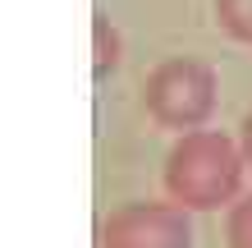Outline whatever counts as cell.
<instances>
[{
    "instance_id": "6",
    "label": "cell",
    "mask_w": 252,
    "mask_h": 248,
    "mask_svg": "<svg viewBox=\"0 0 252 248\" xmlns=\"http://www.w3.org/2000/svg\"><path fill=\"white\" fill-rule=\"evenodd\" d=\"M225 239H229V248H252V193H243L239 202H229Z\"/></svg>"
},
{
    "instance_id": "2",
    "label": "cell",
    "mask_w": 252,
    "mask_h": 248,
    "mask_svg": "<svg viewBox=\"0 0 252 248\" xmlns=\"http://www.w3.org/2000/svg\"><path fill=\"white\" fill-rule=\"evenodd\" d=\"M147 115L165 129H179L192 134L211 120L216 110V69L202 60H188V55H174V60H160L142 87Z\"/></svg>"
},
{
    "instance_id": "1",
    "label": "cell",
    "mask_w": 252,
    "mask_h": 248,
    "mask_svg": "<svg viewBox=\"0 0 252 248\" xmlns=\"http://www.w3.org/2000/svg\"><path fill=\"white\" fill-rule=\"evenodd\" d=\"M243 166L248 156L229 134H216V129L179 134V142L165 156L170 202H179L184 212H211L220 202H239Z\"/></svg>"
},
{
    "instance_id": "7",
    "label": "cell",
    "mask_w": 252,
    "mask_h": 248,
    "mask_svg": "<svg viewBox=\"0 0 252 248\" xmlns=\"http://www.w3.org/2000/svg\"><path fill=\"white\" fill-rule=\"evenodd\" d=\"M239 147H243V156H248V166H252V115L243 120V138H239Z\"/></svg>"
},
{
    "instance_id": "3",
    "label": "cell",
    "mask_w": 252,
    "mask_h": 248,
    "mask_svg": "<svg viewBox=\"0 0 252 248\" xmlns=\"http://www.w3.org/2000/svg\"><path fill=\"white\" fill-rule=\"evenodd\" d=\"M101 248H192V225L179 202H128L101 225Z\"/></svg>"
},
{
    "instance_id": "4",
    "label": "cell",
    "mask_w": 252,
    "mask_h": 248,
    "mask_svg": "<svg viewBox=\"0 0 252 248\" xmlns=\"http://www.w3.org/2000/svg\"><path fill=\"white\" fill-rule=\"evenodd\" d=\"M92 46H96L92 74H96V78L115 74V65H120V33L110 28V19H106V14H92Z\"/></svg>"
},
{
    "instance_id": "5",
    "label": "cell",
    "mask_w": 252,
    "mask_h": 248,
    "mask_svg": "<svg viewBox=\"0 0 252 248\" xmlns=\"http://www.w3.org/2000/svg\"><path fill=\"white\" fill-rule=\"evenodd\" d=\"M216 19L234 41L252 46V0H216Z\"/></svg>"
}]
</instances>
